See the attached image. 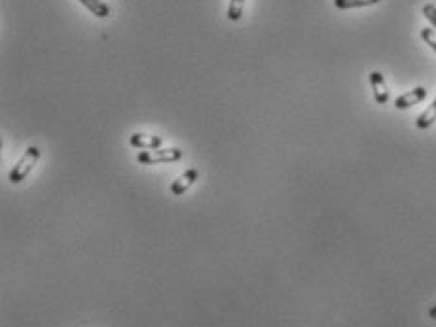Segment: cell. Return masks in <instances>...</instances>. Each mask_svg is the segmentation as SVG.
Wrapping results in <instances>:
<instances>
[{"label":"cell","mask_w":436,"mask_h":327,"mask_svg":"<svg viewBox=\"0 0 436 327\" xmlns=\"http://www.w3.org/2000/svg\"><path fill=\"white\" fill-rule=\"evenodd\" d=\"M40 148L38 146H29V148L25 149V153L19 157V161L14 165V169L10 171L8 174V180L12 182V184H21L23 180L29 176L33 169L36 167V163L40 161Z\"/></svg>","instance_id":"obj_1"},{"label":"cell","mask_w":436,"mask_h":327,"mask_svg":"<svg viewBox=\"0 0 436 327\" xmlns=\"http://www.w3.org/2000/svg\"><path fill=\"white\" fill-rule=\"evenodd\" d=\"M184 157V151L180 148H157L150 151H141L137 156V161L141 165H165L177 163Z\"/></svg>","instance_id":"obj_2"},{"label":"cell","mask_w":436,"mask_h":327,"mask_svg":"<svg viewBox=\"0 0 436 327\" xmlns=\"http://www.w3.org/2000/svg\"><path fill=\"white\" fill-rule=\"evenodd\" d=\"M129 144L135 149H143V151H150V149L162 148L164 140L157 135H144V133H133L129 136Z\"/></svg>","instance_id":"obj_3"},{"label":"cell","mask_w":436,"mask_h":327,"mask_svg":"<svg viewBox=\"0 0 436 327\" xmlns=\"http://www.w3.org/2000/svg\"><path fill=\"white\" fill-rule=\"evenodd\" d=\"M198 180H200V172H198V169H188V171L182 172L179 178L173 182L171 193L173 195H184Z\"/></svg>","instance_id":"obj_4"},{"label":"cell","mask_w":436,"mask_h":327,"mask_svg":"<svg viewBox=\"0 0 436 327\" xmlns=\"http://www.w3.org/2000/svg\"><path fill=\"white\" fill-rule=\"evenodd\" d=\"M425 99H427V89L419 86L415 87V89H412V91L401 95L399 99L394 100V106L399 108V110H406V108H412L415 106V104H419V102Z\"/></svg>","instance_id":"obj_5"},{"label":"cell","mask_w":436,"mask_h":327,"mask_svg":"<svg viewBox=\"0 0 436 327\" xmlns=\"http://www.w3.org/2000/svg\"><path fill=\"white\" fill-rule=\"evenodd\" d=\"M370 86H372L374 99L378 104H387L389 102V91H387L385 78L379 71L370 72Z\"/></svg>","instance_id":"obj_6"},{"label":"cell","mask_w":436,"mask_h":327,"mask_svg":"<svg viewBox=\"0 0 436 327\" xmlns=\"http://www.w3.org/2000/svg\"><path fill=\"white\" fill-rule=\"evenodd\" d=\"M78 2L84 4L99 19H107L108 15H110V6H108L105 0H78Z\"/></svg>","instance_id":"obj_7"},{"label":"cell","mask_w":436,"mask_h":327,"mask_svg":"<svg viewBox=\"0 0 436 327\" xmlns=\"http://www.w3.org/2000/svg\"><path fill=\"white\" fill-rule=\"evenodd\" d=\"M436 121V99L430 102V106L423 112L417 120H415V127L417 129H429Z\"/></svg>","instance_id":"obj_8"},{"label":"cell","mask_w":436,"mask_h":327,"mask_svg":"<svg viewBox=\"0 0 436 327\" xmlns=\"http://www.w3.org/2000/svg\"><path fill=\"white\" fill-rule=\"evenodd\" d=\"M381 0H334V6L338 10H351V8H363L378 4Z\"/></svg>","instance_id":"obj_9"},{"label":"cell","mask_w":436,"mask_h":327,"mask_svg":"<svg viewBox=\"0 0 436 327\" xmlns=\"http://www.w3.org/2000/svg\"><path fill=\"white\" fill-rule=\"evenodd\" d=\"M245 0H229L228 6V19L229 21H239L243 17Z\"/></svg>","instance_id":"obj_10"},{"label":"cell","mask_w":436,"mask_h":327,"mask_svg":"<svg viewBox=\"0 0 436 327\" xmlns=\"http://www.w3.org/2000/svg\"><path fill=\"white\" fill-rule=\"evenodd\" d=\"M421 38L423 42L429 44L430 48L436 51V32L433 29H421Z\"/></svg>","instance_id":"obj_11"},{"label":"cell","mask_w":436,"mask_h":327,"mask_svg":"<svg viewBox=\"0 0 436 327\" xmlns=\"http://www.w3.org/2000/svg\"><path fill=\"white\" fill-rule=\"evenodd\" d=\"M423 15L430 21V25L436 29V6L435 4H425L423 6Z\"/></svg>","instance_id":"obj_12"},{"label":"cell","mask_w":436,"mask_h":327,"mask_svg":"<svg viewBox=\"0 0 436 327\" xmlns=\"http://www.w3.org/2000/svg\"><path fill=\"white\" fill-rule=\"evenodd\" d=\"M429 316H430V318H433V320H436V306H435V308H430Z\"/></svg>","instance_id":"obj_13"}]
</instances>
